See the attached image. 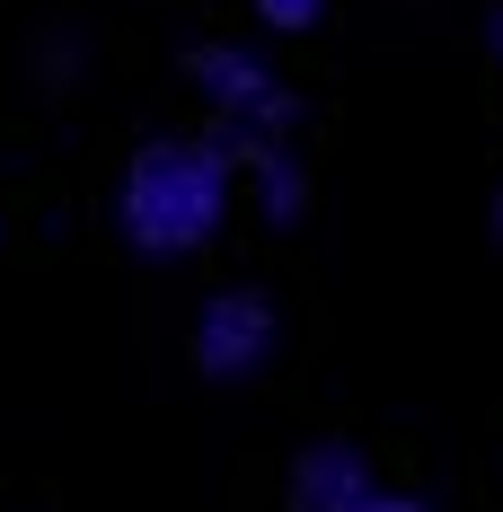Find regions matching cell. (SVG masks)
<instances>
[{
  "mask_svg": "<svg viewBox=\"0 0 503 512\" xmlns=\"http://www.w3.org/2000/svg\"><path fill=\"white\" fill-rule=\"evenodd\" d=\"M239 177H248V204H256V221H265V230H301L309 212H318V177H309L301 142L239 159Z\"/></svg>",
  "mask_w": 503,
  "mask_h": 512,
  "instance_id": "cell-5",
  "label": "cell"
},
{
  "mask_svg": "<svg viewBox=\"0 0 503 512\" xmlns=\"http://www.w3.org/2000/svg\"><path fill=\"white\" fill-rule=\"evenodd\" d=\"M389 495L380 477H371V451L353 442V433H318L292 451L283 468V512H371Z\"/></svg>",
  "mask_w": 503,
  "mask_h": 512,
  "instance_id": "cell-4",
  "label": "cell"
},
{
  "mask_svg": "<svg viewBox=\"0 0 503 512\" xmlns=\"http://www.w3.org/2000/svg\"><path fill=\"white\" fill-rule=\"evenodd\" d=\"M239 195L248 177L221 133H151L115 168V239L142 265H186L230 230Z\"/></svg>",
  "mask_w": 503,
  "mask_h": 512,
  "instance_id": "cell-1",
  "label": "cell"
},
{
  "mask_svg": "<svg viewBox=\"0 0 503 512\" xmlns=\"http://www.w3.org/2000/svg\"><path fill=\"white\" fill-rule=\"evenodd\" d=\"M495 71H503V0H495Z\"/></svg>",
  "mask_w": 503,
  "mask_h": 512,
  "instance_id": "cell-10",
  "label": "cell"
},
{
  "mask_svg": "<svg viewBox=\"0 0 503 512\" xmlns=\"http://www.w3.org/2000/svg\"><path fill=\"white\" fill-rule=\"evenodd\" d=\"M371 512H433V504H424V495H380Z\"/></svg>",
  "mask_w": 503,
  "mask_h": 512,
  "instance_id": "cell-8",
  "label": "cell"
},
{
  "mask_svg": "<svg viewBox=\"0 0 503 512\" xmlns=\"http://www.w3.org/2000/svg\"><path fill=\"white\" fill-rule=\"evenodd\" d=\"M486 230H495V248H503V186L486 195Z\"/></svg>",
  "mask_w": 503,
  "mask_h": 512,
  "instance_id": "cell-9",
  "label": "cell"
},
{
  "mask_svg": "<svg viewBox=\"0 0 503 512\" xmlns=\"http://www.w3.org/2000/svg\"><path fill=\"white\" fill-rule=\"evenodd\" d=\"M89 71H98V36H89L80 18H45V27L27 36V80H36L45 98L89 89Z\"/></svg>",
  "mask_w": 503,
  "mask_h": 512,
  "instance_id": "cell-6",
  "label": "cell"
},
{
  "mask_svg": "<svg viewBox=\"0 0 503 512\" xmlns=\"http://www.w3.org/2000/svg\"><path fill=\"white\" fill-rule=\"evenodd\" d=\"M0 239H9V212H0Z\"/></svg>",
  "mask_w": 503,
  "mask_h": 512,
  "instance_id": "cell-11",
  "label": "cell"
},
{
  "mask_svg": "<svg viewBox=\"0 0 503 512\" xmlns=\"http://www.w3.org/2000/svg\"><path fill=\"white\" fill-rule=\"evenodd\" d=\"M327 9H336V0H248V18L265 27V36H318Z\"/></svg>",
  "mask_w": 503,
  "mask_h": 512,
  "instance_id": "cell-7",
  "label": "cell"
},
{
  "mask_svg": "<svg viewBox=\"0 0 503 512\" xmlns=\"http://www.w3.org/2000/svg\"><path fill=\"white\" fill-rule=\"evenodd\" d=\"M177 71H186V89L203 98V133H221L239 159L301 142V115H309L301 89H292L248 36H203V45L177 53Z\"/></svg>",
  "mask_w": 503,
  "mask_h": 512,
  "instance_id": "cell-2",
  "label": "cell"
},
{
  "mask_svg": "<svg viewBox=\"0 0 503 512\" xmlns=\"http://www.w3.org/2000/svg\"><path fill=\"white\" fill-rule=\"evenodd\" d=\"M274 354H283V301H274L265 283H221V292H203L195 327H186L195 380H212V389H248Z\"/></svg>",
  "mask_w": 503,
  "mask_h": 512,
  "instance_id": "cell-3",
  "label": "cell"
}]
</instances>
